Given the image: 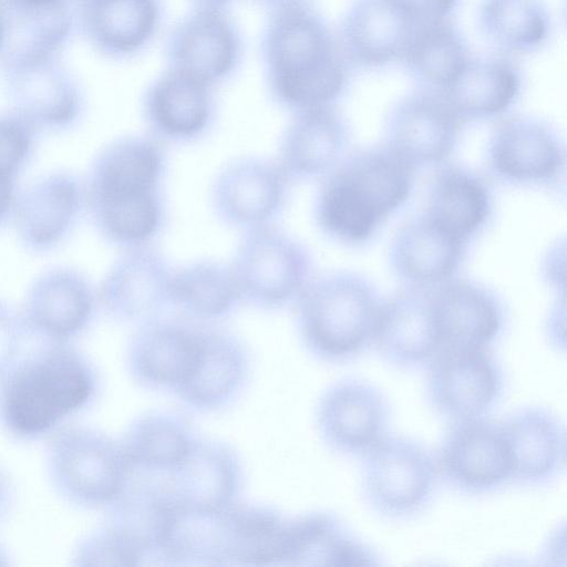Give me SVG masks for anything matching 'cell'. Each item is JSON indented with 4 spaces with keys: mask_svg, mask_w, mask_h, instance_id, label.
I'll return each instance as SVG.
<instances>
[{
    "mask_svg": "<svg viewBox=\"0 0 567 567\" xmlns=\"http://www.w3.org/2000/svg\"><path fill=\"white\" fill-rule=\"evenodd\" d=\"M34 134L16 113L0 114V177L17 179L33 152Z\"/></svg>",
    "mask_w": 567,
    "mask_h": 567,
    "instance_id": "41",
    "label": "cell"
},
{
    "mask_svg": "<svg viewBox=\"0 0 567 567\" xmlns=\"http://www.w3.org/2000/svg\"><path fill=\"white\" fill-rule=\"evenodd\" d=\"M480 18L488 39L512 53L534 51L549 33V17L539 0H484Z\"/></svg>",
    "mask_w": 567,
    "mask_h": 567,
    "instance_id": "39",
    "label": "cell"
},
{
    "mask_svg": "<svg viewBox=\"0 0 567 567\" xmlns=\"http://www.w3.org/2000/svg\"><path fill=\"white\" fill-rule=\"evenodd\" d=\"M44 463L54 493L85 509H105L132 475L121 442L85 425L64 424L50 434Z\"/></svg>",
    "mask_w": 567,
    "mask_h": 567,
    "instance_id": "6",
    "label": "cell"
},
{
    "mask_svg": "<svg viewBox=\"0 0 567 567\" xmlns=\"http://www.w3.org/2000/svg\"><path fill=\"white\" fill-rule=\"evenodd\" d=\"M210 85L179 70L171 69L147 90L146 122L158 138L187 142L199 137L213 116Z\"/></svg>",
    "mask_w": 567,
    "mask_h": 567,
    "instance_id": "29",
    "label": "cell"
},
{
    "mask_svg": "<svg viewBox=\"0 0 567 567\" xmlns=\"http://www.w3.org/2000/svg\"><path fill=\"white\" fill-rule=\"evenodd\" d=\"M432 287L408 285L382 302L373 344L395 368L429 365L441 349Z\"/></svg>",
    "mask_w": 567,
    "mask_h": 567,
    "instance_id": "22",
    "label": "cell"
},
{
    "mask_svg": "<svg viewBox=\"0 0 567 567\" xmlns=\"http://www.w3.org/2000/svg\"><path fill=\"white\" fill-rule=\"evenodd\" d=\"M432 305L441 349H487L501 334L505 315L498 298L466 279L432 287Z\"/></svg>",
    "mask_w": 567,
    "mask_h": 567,
    "instance_id": "23",
    "label": "cell"
},
{
    "mask_svg": "<svg viewBox=\"0 0 567 567\" xmlns=\"http://www.w3.org/2000/svg\"><path fill=\"white\" fill-rule=\"evenodd\" d=\"M499 424L509 453L513 482L543 486L564 471L566 431L553 411L526 405L512 411Z\"/></svg>",
    "mask_w": 567,
    "mask_h": 567,
    "instance_id": "24",
    "label": "cell"
},
{
    "mask_svg": "<svg viewBox=\"0 0 567 567\" xmlns=\"http://www.w3.org/2000/svg\"><path fill=\"white\" fill-rule=\"evenodd\" d=\"M241 301L230 265L217 260H197L174 269L171 302L184 315L197 320L228 316Z\"/></svg>",
    "mask_w": 567,
    "mask_h": 567,
    "instance_id": "37",
    "label": "cell"
},
{
    "mask_svg": "<svg viewBox=\"0 0 567 567\" xmlns=\"http://www.w3.org/2000/svg\"><path fill=\"white\" fill-rule=\"evenodd\" d=\"M288 522L269 506L236 501L204 519L208 565L280 566Z\"/></svg>",
    "mask_w": 567,
    "mask_h": 567,
    "instance_id": "11",
    "label": "cell"
},
{
    "mask_svg": "<svg viewBox=\"0 0 567 567\" xmlns=\"http://www.w3.org/2000/svg\"><path fill=\"white\" fill-rule=\"evenodd\" d=\"M173 271L165 256L148 244L124 248L101 282L100 303L118 321L154 319L172 305Z\"/></svg>",
    "mask_w": 567,
    "mask_h": 567,
    "instance_id": "17",
    "label": "cell"
},
{
    "mask_svg": "<svg viewBox=\"0 0 567 567\" xmlns=\"http://www.w3.org/2000/svg\"><path fill=\"white\" fill-rule=\"evenodd\" d=\"M238 48L235 30L219 9L199 8L172 34V69L212 85L233 70Z\"/></svg>",
    "mask_w": 567,
    "mask_h": 567,
    "instance_id": "31",
    "label": "cell"
},
{
    "mask_svg": "<svg viewBox=\"0 0 567 567\" xmlns=\"http://www.w3.org/2000/svg\"><path fill=\"white\" fill-rule=\"evenodd\" d=\"M421 24L398 0H355L341 27V47L349 60L382 66L402 60Z\"/></svg>",
    "mask_w": 567,
    "mask_h": 567,
    "instance_id": "25",
    "label": "cell"
},
{
    "mask_svg": "<svg viewBox=\"0 0 567 567\" xmlns=\"http://www.w3.org/2000/svg\"><path fill=\"white\" fill-rule=\"evenodd\" d=\"M491 210L489 190L477 175L458 165L436 172L425 214L444 228L468 241L485 225Z\"/></svg>",
    "mask_w": 567,
    "mask_h": 567,
    "instance_id": "35",
    "label": "cell"
},
{
    "mask_svg": "<svg viewBox=\"0 0 567 567\" xmlns=\"http://www.w3.org/2000/svg\"><path fill=\"white\" fill-rule=\"evenodd\" d=\"M381 557L329 512L289 518L280 566H379Z\"/></svg>",
    "mask_w": 567,
    "mask_h": 567,
    "instance_id": "28",
    "label": "cell"
},
{
    "mask_svg": "<svg viewBox=\"0 0 567 567\" xmlns=\"http://www.w3.org/2000/svg\"><path fill=\"white\" fill-rule=\"evenodd\" d=\"M79 1L82 2V1H85V0H79Z\"/></svg>",
    "mask_w": 567,
    "mask_h": 567,
    "instance_id": "50",
    "label": "cell"
},
{
    "mask_svg": "<svg viewBox=\"0 0 567 567\" xmlns=\"http://www.w3.org/2000/svg\"><path fill=\"white\" fill-rule=\"evenodd\" d=\"M195 441L184 419L164 411L140 415L120 440L132 472L155 475L173 471Z\"/></svg>",
    "mask_w": 567,
    "mask_h": 567,
    "instance_id": "34",
    "label": "cell"
},
{
    "mask_svg": "<svg viewBox=\"0 0 567 567\" xmlns=\"http://www.w3.org/2000/svg\"><path fill=\"white\" fill-rule=\"evenodd\" d=\"M390 406L373 384L346 378L331 384L317 408V424L323 442L347 456L365 454L386 435Z\"/></svg>",
    "mask_w": 567,
    "mask_h": 567,
    "instance_id": "15",
    "label": "cell"
},
{
    "mask_svg": "<svg viewBox=\"0 0 567 567\" xmlns=\"http://www.w3.org/2000/svg\"><path fill=\"white\" fill-rule=\"evenodd\" d=\"M363 456L361 491L373 512L389 519H409L430 505L439 472L435 454L422 442L385 435Z\"/></svg>",
    "mask_w": 567,
    "mask_h": 567,
    "instance_id": "7",
    "label": "cell"
},
{
    "mask_svg": "<svg viewBox=\"0 0 567 567\" xmlns=\"http://www.w3.org/2000/svg\"><path fill=\"white\" fill-rule=\"evenodd\" d=\"M435 458L439 477L463 495H489L513 482L501 424L487 417L451 423Z\"/></svg>",
    "mask_w": 567,
    "mask_h": 567,
    "instance_id": "10",
    "label": "cell"
},
{
    "mask_svg": "<svg viewBox=\"0 0 567 567\" xmlns=\"http://www.w3.org/2000/svg\"><path fill=\"white\" fill-rule=\"evenodd\" d=\"M14 485L8 472L0 466V524L8 517L14 505Z\"/></svg>",
    "mask_w": 567,
    "mask_h": 567,
    "instance_id": "44",
    "label": "cell"
},
{
    "mask_svg": "<svg viewBox=\"0 0 567 567\" xmlns=\"http://www.w3.org/2000/svg\"><path fill=\"white\" fill-rule=\"evenodd\" d=\"M9 565H11L9 554L0 544V567H6Z\"/></svg>",
    "mask_w": 567,
    "mask_h": 567,
    "instance_id": "48",
    "label": "cell"
},
{
    "mask_svg": "<svg viewBox=\"0 0 567 567\" xmlns=\"http://www.w3.org/2000/svg\"><path fill=\"white\" fill-rule=\"evenodd\" d=\"M28 336L20 312L0 299V379L21 355Z\"/></svg>",
    "mask_w": 567,
    "mask_h": 567,
    "instance_id": "42",
    "label": "cell"
},
{
    "mask_svg": "<svg viewBox=\"0 0 567 567\" xmlns=\"http://www.w3.org/2000/svg\"><path fill=\"white\" fill-rule=\"evenodd\" d=\"M93 363L70 342L42 341L0 379V425L14 440L49 436L94 400Z\"/></svg>",
    "mask_w": 567,
    "mask_h": 567,
    "instance_id": "2",
    "label": "cell"
},
{
    "mask_svg": "<svg viewBox=\"0 0 567 567\" xmlns=\"http://www.w3.org/2000/svg\"><path fill=\"white\" fill-rule=\"evenodd\" d=\"M12 112L35 130H64L82 112L80 90L55 54L2 61Z\"/></svg>",
    "mask_w": 567,
    "mask_h": 567,
    "instance_id": "13",
    "label": "cell"
},
{
    "mask_svg": "<svg viewBox=\"0 0 567 567\" xmlns=\"http://www.w3.org/2000/svg\"><path fill=\"white\" fill-rule=\"evenodd\" d=\"M248 373V355L233 333L204 326L194 371L176 394L198 411L218 410L241 390Z\"/></svg>",
    "mask_w": 567,
    "mask_h": 567,
    "instance_id": "30",
    "label": "cell"
},
{
    "mask_svg": "<svg viewBox=\"0 0 567 567\" xmlns=\"http://www.w3.org/2000/svg\"><path fill=\"white\" fill-rule=\"evenodd\" d=\"M414 167L386 145L357 151L326 174L315 218L330 238L367 241L409 198Z\"/></svg>",
    "mask_w": 567,
    "mask_h": 567,
    "instance_id": "3",
    "label": "cell"
},
{
    "mask_svg": "<svg viewBox=\"0 0 567 567\" xmlns=\"http://www.w3.org/2000/svg\"><path fill=\"white\" fill-rule=\"evenodd\" d=\"M257 1H259L261 4H264L266 7L274 9V11L276 12L279 10L301 6L300 3L302 0H257Z\"/></svg>",
    "mask_w": 567,
    "mask_h": 567,
    "instance_id": "46",
    "label": "cell"
},
{
    "mask_svg": "<svg viewBox=\"0 0 567 567\" xmlns=\"http://www.w3.org/2000/svg\"><path fill=\"white\" fill-rule=\"evenodd\" d=\"M17 195V181L0 179V224L12 213Z\"/></svg>",
    "mask_w": 567,
    "mask_h": 567,
    "instance_id": "45",
    "label": "cell"
},
{
    "mask_svg": "<svg viewBox=\"0 0 567 567\" xmlns=\"http://www.w3.org/2000/svg\"><path fill=\"white\" fill-rule=\"evenodd\" d=\"M487 161L497 178L530 185L554 182L564 172L566 157L563 142L548 124L518 115L497 123Z\"/></svg>",
    "mask_w": 567,
    "mask_h": 567,
    "instance_id": "20",
    "label": "cell"
},
{
    "mask_svg": "<svg viewBox=\"0 0 567 567\" xmlns=\"http://www.w3.org/2000/svg\"><path fill=\"white\" fill-rule=\"evenodd\" d=\"M290 182L277 159L236 157L213 182V209L224 224L245 230L271 224L286 205Z\"/></svg>",
    "mask_w": 567,
    "mask_h": 567,
    "instance_id": "12",
    "label": "cell"
},
{
    "mask_svg": "<svg viewBox=\"0 0 567 567\" xmlns=\"http://www.w3.org/2000/svg\"><path fill=\"white\" fill-rule=\"evenodd\" d=\"M349 130L331 106L296 112L282 133L277 162L290 181L329 173L343 157Z\"/></svg>",
    "mask_w": 567,
    "mask_h": 567,
    "instance_id": "26",
    "label": "cell"
},
{
    "mask_svg": "<svg viewBox=\"0 0 567 567\" xmlns=\"http://www.w3.org/2000/svg\"><path fill=\"white\" fill-rule=\"evenodd\" d=\"M70 559L72 566L79 567L143 565V555L137 545L125 532L107 520L78 540Z\"/></svg>",
    "mask_w": 567,
    "mask_h": 567,
    "instance_id": "40",
    "label": "cell"
},
{
    "mask_svg": "<svg viewBox=\"0 0 567 567\" xmlns=\"http://www.w3.org/2000/svg\"><path fill=\"white\" fill-rule=\"evenodd\" d=\"M466 245L467 241L424 214L409 220L394 235L390 262L409 286L432 287L453 276Z\"/></svg>",
    "mask_w": 567,
    "mask_h": 567,
    "instance_id": "27",
    "label": "cell"
},
{
    "mask_svg": "<svg viewBox=\"0 0 567 567\" xmlns=\"http://www.w3.org/2000/svg\"><path fill=\"white\" fill-rule=\"evenodd\" d=\"M204 324L186 319L144 322L130 341L126 362L142 386L177 394L197 362Z\"/></svg>",
    "mask_w": 567,
    "mask_h": 567,
    "instance_id": "16",
    "label": "cell"
},
{
    "mask_svg": "<svg viewBox=\"0 0 567 567\" xmlns=\"http://www.w3.org/2000/svg\"><path fill=\"white\" fill-rule=\"evenodd\" d=\"M96 293L90 280L68 266L50 268L27 290L21 319L29 336L49 342H70L90 326Z\"/></svg>",
    "mask_w": 567,
    "mask_h": 567,
    "instance_id": "14",
    "label": "cell"
},
{
    "mask_svg": "<svg viewBox=\"0 0 567 567\" xmlns=\"http://www.w3.org/2000/svg\"><path fill=\"white\" fill-rule=\"evenodd\" d=\"M241 300L262 309L296 301L312 271L307 247L271 224L247 229L230 264Z\"/></svg>",
    "mask_w": 567,
    "mask_h": 567,
    "instance_id": "8",
    "label": "cell"
},
{
    "mask_svg": "<svg viewBox=\"0 0 567 567\" xmlns=\"http://www.w3.org/2000/svg\"><path fill=\"white\" fill-rule=\"evenodd\" d=\"M85 206L84 183L73 173L39 176L17 195L12 215L20 241L31 251L59 246Z\"/></svg>",
    "mask_w": 567,
    "mask_h": 567,
    "instance_id": "21",
    "label": "cell"
},
{
    "mask_svg": "<svg viewBox=\"0 0 567 567\" xmlns=\"http://www.w3.org/2000/svg\"><path fill=\"white\" fill-rule=\"evenodd\" d=\"M519 71L503 59H468L440 92L463 120H482L505 112L517 99Z\"/></svg>",
    "mask_w": 567,
    "mask_h": 567,
    "instance_id": "33",
    "label": "cell"
},
{
    "mask_svg": "<svg viewBox=\"0 0 567 567\" xmlns=\"http://www.w3.org/2000/svg\"><path fill=\"white\" fill-rule=\"evenodd\" d=\"M80 4L86 34L110 54L138 50L153 35L158 20L155 0H85Z\"/></svg>",
    "mask_w": 567,
    "mask_h": 567,
    "instance_id": "36",
    "label": "cell"
},
{
    "mask_svg": "<svg viewBox=\"0 0 567 567\" xmlns=\"http://www.w3.org/2000/svg\"><path fill=\"white\" fill-rule=\"evenodd\" d=\"M165 154L155 137L126 135L94 157L84 182L85 206L97 231L123 248L148 244L164 219Z\"/></svg>",
    "mask_w": 567,
    "mask_h": 567,
    "instance_id": "1",
    "label": "cell"
},
{
    "mask_svg": "<svg viewBox=\"0 0 567 567\" xmlns=\"http://www.w3.org/2000/svg\"><path fill=\"white\" fill-rule=\"evenodd\" d=\"M382 302L359 274L331 271L311 278L296 300L305 346L326 362L354 359L373 344Z\"/></svg>",
    "mask_w": 567,
    "mask_h": 567,
    "instance_id": "5",
    "label": "cell"
},
{
    "mask_svg": "<svg viewBox=\"0 0 567 567\" xmlns=\"http://www.w3.org/2000/svg\"><path fill=\"white\" fill-rule=\"evenodd\" d=\"M164 481L178 509L210 517L237 501L241 466L235 451L217 440H197Z\"/></svg>",
    "mask_w": 567,
    "mask_h": 567,
    "instance_id": "18",
    "label": "cell"
},
{
    "mask_svg": "<svg viewBox=\"0 0 567 567\" xmlns=\"http://www.w3.org/2000/svg\"><path fill=\"white\" fill-rule=\"evenodd\" d=\"M467 47L449 19L419 27L402 61L427 89L442 92L468 61Z\"/></svg>",
    "mask_w": 567,
    "mask_h": 567,
    "instance_id": "38",
    "label": "cell"
},
{
    "mask_svg": "<svg viewBox=\"0 0 567 567\" xmlns=\"http://www.w3.org/2000/svg\"><path fill=\"white\" fill-rule=\"evenodd\" d=\"M2 44H3V25H2V20H1V16H0V52L2 49Z\"/></svg>",
    "mask_w": 567,
    "mask_h": 567,
    "instance_id": "49",
    "label": "cell"
},
{
    "mask_svg": "<svg viewBox=\"0 0 567 567\" xmlns=\"http://www.w3.org/2000/svg\"><path fill=\"white\" fill-rule=\"evenodd\" d=\"M199 8L219 9L228 0H195Z\"/></svg>",
    "mask_w": 567,
    "mask_h": 567,
    "instance_id": "47",
    "label": "cell"
},
{
    "mask_svg": "<svg viewBox=\"0 0 567 567\" xmlns=\"http://www.w3.org/2000/svg\"><path fill=\"white\" fill-rule=\"evenodd\" d=\"M504 372L488 349H442L429 363L426 398L444 420L487 417L504 393Z\"/></svg>",
    "mask_w": 567,
    "mask_h": 567,
    "instance_id": "9",
    "label": "cell"
},
{
    "mask_svg": "<svg viewBox=\"0 0 567 567\" xmlns=\"http://www.w3.org/2000/svg\"><path fill=\"white\" fill-rule=\"evenodd\" d=\"M462 124L440 92H414L390 111L385 145L413 167L441 163L455 147Z\"/></svg>",
    "mask_w": 567,
    "mask_h": 567,
    "instance_id": "19",
    "label": "cell"
},
{
    "mask_svg": "<svg viewBox=\"0 0 567 567\" xmlns=\"http://www.w3.org/2000/svg\"><path fill=\"white\" fill-rule=\"evenodd\" d=\"M1 59L56 54L70 35V0H0Z\"/></svg>",
    "mask_w": 567,
    "mask_h": 567,
    "instance_id": "32",
    "label": "cell"
},
{
    "mask_svg": "<svg viewBox=\"0 0 567 567\" xmlns=\"http://www.w3.org/2000/svg\"><path fill=\"white\" fill-rule=\"evenodd\" d=\"M422 25L449 19L458 0H398Z\"/></svg>",
    "mask_w": 567,
    "mask_h": 567,
    "instance_id": "43",
    "label": "cell"
},
{
    "mask_svg": "<svg viewBox=\"0 0 567 567\" xmlns=\"http://www.w3.org/2000/svg\"><path fill=\"white\" fill-rule=\"evenodd\" d=\"M274 97L296 112L331 105L346 68L323 22L301 6L276 11L264 38Z\"/></svg>",
    "mask_w": 567,
    "mask_h": 567,
    "instance_id": "4",
    "label": "cell"
}]
</instances>
